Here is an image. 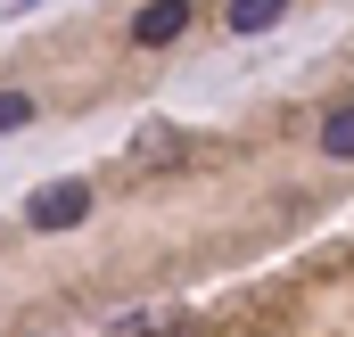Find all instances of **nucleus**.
<instances>
[{
	"mask_svg": "<svg viewBox=\"0 0 354 337\" xmlns=\"http://www.w3.org/2000/svg\"><path fill=\"white\" fill-rule=\"evenodd\" d=\"M17 124H33V99L25 90H0V132H17Z\"/></svg>",
	"mask_w": 354,
	"mask_h": 337,
	"instance_id": "6",
	"label": "nucleus"
},
{
	"mask_svg": "<svg viewBox=\"0 0 354 337\" xmlns=\"http://www.w3.org/2000/svg\"><path fill=\"white\" fill-rule=\"evenodd\" d=\"M181 33H189V0H157V8L132 17V41H140V50H165V41H181Z\"/></svg>",
	"mask_w": 354,
	"mask_h": 337,
	"instance_id": "2",
	"label": "nucleus"
},
{
	"mask_svg": "<svg viewBox=\"0 0 354 337\" xmlns=\"http://www.w3.org/2000/svg\"><path fill=\"white\" fill-rule=\"evenodd\" d=\"M280 25V0H231V33H264Z\"/></svg>",
	"mask_w": 354,
	"mask_h": 337,
	"instance_id": "5",
	"label": "nucleus"
},
{
	"mask_svg": "<svg viewBox=\"0 0 354 337\" xmlns=\"http://www.w3.org/2000/svg\"><path fill=\"white\" fill-rule=\"evenodd\" d=\"M322 148H330V157H346V165H354V99H338V107L322 115Z\"/></svg>",
	"mask_w": 354,
	"mask_h": 337,
	"instance_id": "4",
	"label": "nucleus"
},
{
	"mask_svg": "<svg viewBox=\"0 0 354 337\" xmlns=\"http://www.w3.org/2000/svg\"><path fill=\"white\" fill-rule=\"evenodd\" d=\"M107 337H189V313H174V305L165 313H124Z\"/></svg>",
	"mask_w": 354,
	"mask_h": 337,
	"instance_id": "3",
	"label": "nucleus"
},
{
	"mask_svg": "<svg viewBox=\"0 0 354 337\" xmlns=\"http://www.w3.org/2000/svg\"><path fill=\"white\" fill-rule=\"evenodd\" d=\"M83 214H91V189H83V181H41V189H33V206H25V222H33V231H75Z\"/></svg>",
	"mask_w": 354,
	"mask_h": 337,
	"instance_id": "1",
	"label": "nucleus"
}]
</instances>
